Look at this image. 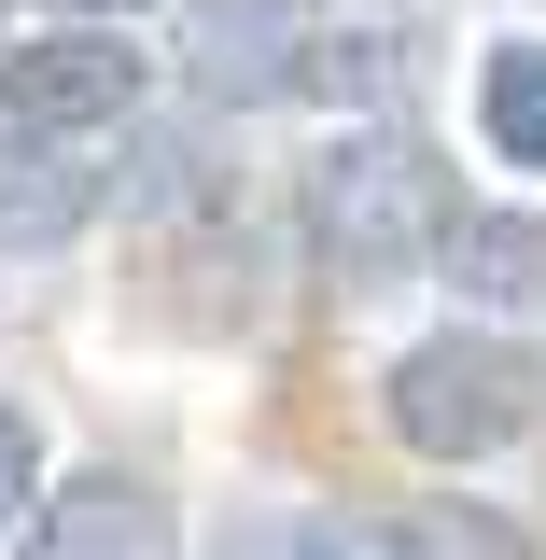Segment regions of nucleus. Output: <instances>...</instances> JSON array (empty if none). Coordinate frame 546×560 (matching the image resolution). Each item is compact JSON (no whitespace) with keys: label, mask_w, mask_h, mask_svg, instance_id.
Returning <instances> with one entry per match:
<instances>
[{"label":"nucleus","mask_w":546,"mask_h":560,"mask_svg":"<svg viewBox=\"0 0 546 560\" xmlns=\"http://www.w3.org/2000/svg\"><path fill=\"white\" fill-rule=\"evenodd\" d=\"M224 560H323V518H267V533H239Z\"/></svg>","instance_id":"13"},{"label":"nucleus","mask_w":546,"mask_h":560,"mask_svg":"<svg viewBox=\"0 0 546 560\" xmlns=\"http://www.w3.org/2000/svg\"><path fill=\"white\" fill-rule=\"evenodd\" d=\"M449 224H463V197H449L434 140H407V127H364V140H337V154L309 168V238H323L350 280H393V267H420V253H449Z\"/></svg>","instance_id":"1"},{"label":"nucleus","mask_w":546,"mask_h":560,"mask_svg":"<svg viewBox=\"0 0 546 560\" xmlns=\"http://www.w3.org/2000/svg\"><path fill=\"white\" fill-rule=\"evenodd\" d=\"M407 28H309V98H364V113H379V98H393V84H407Z\"/></svg>","instance_id":"9"},{"label":"nucleus","mask_w":546,"mask_h":560,"mask_svg":"<svg viewBox=\"0 0 546 560\" xmlns=\"http://www.w3.org/2000/svg\"><path fill=\"white\" fill-rule=\"evenodd\" d=\"M28 518H43V490H28V420L0 407V547H28Z\"/></svg>","instance_id":"12"},{"label":"nucleus","mask_w":546,"mask_h":560,"mask_svg":"<svg viewBox=\"0 0 546 560\" xmlns=\"http://www.w3.org/2000/svg\"><path fill=\"white\" fill-rule=\"evenodd\" d=\"M379 420L407 434L420 463H490V448H519L546 420V364L519 337H477V323H463V337H420L407 364L379 378Z\"/></svg>","instance_id":"2"},{"label":"nucleus","mask_w":546,"mask_h":560,"mask_svg":"<svg viewBox=\"0 0 546 560\" xmlns=\"http://www.w3.org/2000/svg\"><path fill=\"white\" fill-rule=\"evenodd\" d=\"M477 127H490L504 168H546V43H504L477 70Z\"/></svg>","instance_id":"8"},{"label":"nucleus","mask_w":546,"mask_h":560,"mask_svg":"<svg viewBox=\"0 0 546 560\" xmlns=\"http://www.w3.org/2000/svg\"><path fill=\"white\" fill-rule=\"evenodd\" d=\"M434 267L463 280L477 308H533V294H546V210H463Z\"/></svg>","instance_id":"7"},{"label":"nucleus","mask_w":546,"mask_h":560,"mask_svg":"<svg viewBox=\"0 0 546 560\" xmlns=\"http://www.w3.org/2000/svg\"><path fill=\"white\" fill-rule=\"evenodd\" d=\"M169 547H183L169 490L127 477V463H84V477L28 518V547H14V560H169Z\"/></svg>","instance_id":"5"},{"label":"nucleus","mask_w":546,"mask_h":560,"mask_svg":"<svg viewBox=\"0 0 546 560\" xmlns=\"http://www.w3.org/2000/svg\"><path fill=\"white\" fill-rule=\"evenodd\" d=\"M183 84H197L210 113L294 98V84H309V28H294V0H197V14H183Z\"/></svg>","instance_id":"4"},{"label":"nucleus","mask_w":546,"mask_h":560,"mask_svg":"<svg viewBox=\"0 0 546 560\" xmlns=\"http://www.w3.org/2000/svg\"><path fill=\"white\" fill-rule=\"evenodd\" d=\"M98 210V168H70V140H14L0 154V253H57Z\"/></svg>","instance_id":"6"},{"label":"nucleus","mask_w":546,"mask_h":560,"mask_svg":"<svg viewBox=\"0 0 546 560\" xmlns=\"http://www.w3.org/2000/svg\"><path fill=\"white\" fill-rule=\"evenodd\" d=\"M43 14H57V28H127L140 0H43Z\"/></svg>","instance_id":"14"},{"label":"nucleus","mask_w":546,"mask_h":560,"mask_svg":"<svg viewBox=\"0 0 546 560\" xmlns=\"http://www.w3.org/2000/svg\"><path fill=\"white\" fill-rule=\"evenodd\" d=\"M140 113V43L127 28H43L0 43V127L14 140H98Z\"/></svg>","instance_id":"3"},{"label":"nucleus","mask_w":546,"mask_h":560,"mask_svg":"<svg viewBox=\"0 0 546 560\" xmlns=\"http://www.w3.org/2000/svg\"><path fill=\"white\" fill-rule=\"evenodd\" d=\"M140 210H197V197H224V168H197V140H140V183H127Z\"/></svg>","instance_id":"11"},{"label":"nucleus","mask_w":546,"mask_h":560,"mask_svg":"<svg viewBox=\"0 0 546 560\" xmlns=\"http://www.w3.org/2000/svg\"><path fill=\"white\" fill-rule=\"evenodd\" d=\"M407 560H533V547H519L490 504H420V518H407Z\"/></svg>","instance_id":"10"}]
</instances>
